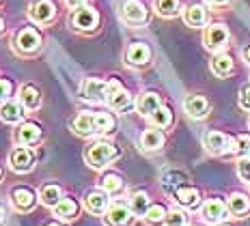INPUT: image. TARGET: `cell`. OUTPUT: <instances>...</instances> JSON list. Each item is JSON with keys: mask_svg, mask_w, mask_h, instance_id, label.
<instances>
[{"mask_svg": "<svg viewBox=\"0 0 250 226\" xmlns=\"http://www.w3.org/2000/svg\"><path fill=\"white\" fill-rule=\"evenodd\" d=\"M86 162L91 164L93 168H104L106 164H110L112 160H117L119 157V149L114 146L112 143H106V140H97V143H93L91 146L86 149Z\"/></svg>", "mask_w": 250, "mask_h": 226, "instance_id": "obj_1", "label": "cell"}, {"mask_svg": "<svg viewBox=\"0 0 250 226\" xmlns=\"http://www.w3.org/2000/svg\"><path fill=\"white\" fill-rule=\"evenodd\" d=\"M203 144L213 155H222L227 151L235 153V138H229V136L220 134V131H207L205 138H203Z\"/></svg>", "mask_w": 250, "mask_h": 226, "instance_id": "obj_2", "label": "cell"}, {"mask_svg": "<svg viewBox=\"0 0 250 226\" xmlns=\"http://www.w3.org/2000/svg\"><path fill=\"white\" fill-rule=\"evenodd\" d=\"M80 95L88 102H106L108 99V82L97 80V78H86L82 82Z\"/></svg>", "mask_w": 250, "mask_h": 226, "instance_id": "obj_3", "label": "cell"}, {"mask_svg": "<svg viewBox=\"0 0 250 226\" xmlns=\"http://www.w3.org/2000/svg\"><path fill=\"white\" fill-rule=\"evenodd\" d=\"M41 48V35L35 28H24L15 35V50L30 54V52Z\"/></svg>", "mask_w": 250, "mask_h": 226, "instance_id": "obj_4", "label": "cell"}, {"mask_svg": "<svg viewBox=\"0 0 250 226\" xmlns=\"http://www.w3.org/2000/svg\"><path fill=\"white\" fill-rule=\"evenodd\" d=\"M203 41H205V48L207 50L216 52V50L225 48V45L229 43V30L222 24H213V26H209V28L205 30Z\"/></svg>", "mask_w": 250, "mask_h": 226, "instance_id": "obj_5", "label": "cell"}, {"mask_svg": "<svg viewBox=\"0 0 250 226\" xmlns=\"http://www.w3.org/2000/svg\"><path fill=\"white\" fill-rule=\"evenodd\" d=\"M54 13H56V9H54V4H52L50 0H33V2H30V9H28L30 20L37 22V24L52 22Z\"/></svg>", "mask_w": 250, "mask_h": 226, "instance_id": "obj_6", "label": "cell"}, {"mask_svg": "<svg viewBox=\"0 0 250 226\" xmlns=\"http://www.w3.org/2000/svg\"><path fill=\"white\" fill-rule=\"evenodd\" d=\"M121 13H123V20L127 24L147 22V9H145V4L140 2V0H125Z\"/></svg>", "mask_w": 250, "mask_h": 226, "instance_id": "obj_7", "label": "cell"}, {"mask_svg": "<svg viewBox=\"0 0 250 226\" xmlns=\"http://www.w3.org/2000/svg\"><path fill=\"white\" fill-rule=\"evenodd\" d=\"M104 222L106 226H127L132 222V209H127L125 205H112L106 211Z\"/></svg>", "mask_w": 250, "mask_h": 226, "instance_id": "obj_8", "label": "cell"}, {"mask_svg": "<svg viewBox=\"0 0 250 226\" xmlns=\"http://www.w3.org/2000/svg\"><path fill=\"white\" fill-rule=\"evenodd\" d=\"M125 59H127V62H129V65H134V67L147 65V62L151 61V48L147 43H143V41H136V43H132L127 48Z\"/></svg>", "mask_w": 250, "mask_h": 226, "instance_id": "obj_9", "label": "cell"}, {"mask_svg": "<svg viewBox=\"0 0 250 226\" xmlns=\"http://www.w3.org/2000/svg\"><path fill=\"white\" fill-rule=\"evenodd\" d=\"M35 164V153L30 149H24V146H18V149L11 153V168L15 172H28Z\"/></svg>", "mask_w": 250, "mask_h": 226, "instance_id": "obj_10", "label": "cell"}, {"mask_svg": "<svg viewBox=\"0 0 250 226\" xmlns=\"http://www.w3.org/2000/svg\"><path fill=\"white\" fill-rule=\"evenodd\" d=\"M11 201L18 211H30L35 207V203H37V196H35V192L30 187H15L11 192Z\"/></svg>", "mask_w": 250, "mask_h": 226, "instance_id": "obj_11", "label": "cell"}, {"mask_svg": "<svg viewBox=\"0 0 250 226\" xmlns=\"http://www.w3.org/2000/svg\"><path fill=\"white\" fill-rule=\"evenodd\" d=\"M100 22V13L95 9H86V7H80L78 11L74 13V26L78 30H93Z\"/></svg>", "mask_w": 250, "mask_h": 226, "instance_id": "obj_12", "label": "cell"}, {"mask_svg": "<svg viewBox=\"0 0 250 226\" xmlns=\"http://www.w3.org/2000/svg\"><path fill=\"white\" fill-rule=\"evenodd\" d=\"M227 211L229 207L222 201H218V198H209L205 205H203V218L207 220V222H220V220L227 218Z\"/></svg>", "mask_w": 250, "mask_h": 226, "instance_id": "obj_13", "label": "cell"}, {"mask_svg": "<svg viewBox=\"0 0 250 226\" xmlns=\"http://www.w3.org/2000/svg\"><path fill=\"white\" fill-rule=\"evenodd\" d=\"M184 110L192 119H203L209 112V103H207V99L203 95H188L184 102Z\"/></svg>", "mask_w": 250, "mask_h": 226, "instance_id": "obj_14", "label": "cell"}, {"mask_svg": "<svg viewBox=\"0 0 250 226\" xmlns=\"http://www.w3.org/2000/svg\"><path fill=\"white\" fill-rule=\"evenodd\" d=\"M175 201L181 205V207H188V209H194L199 207L201 203V192L196 187H188V185H181L179 190L175 192Z\"/></svg>", "mask_w": 250, "mask_h": 226, "instance_id": "obj_15", "label": "cell"}, {"mask_svg": "<svg viewBox=\"0 0 250 226\" xmlns=\"http://www.w3.org/2000/svg\"><path fill=\"white\" fill-rule=\"evenodd\" d=\"M84 205L91 213L102 215L108 211V192H88L84 198Z\"/></svg>", "mask_w": 250, "mask_h": 226, "instance_id": "obj_16", "label": "cell"}, {"mask_svg": "<svg viewBox=\"0 0 250 226\" xmlns=\"http://www.w3.org/2000/svg\"><path fill=\"white\" fill-rule=\"evenodd\" d=\"M39 138H41V127L35 123H24L15 131V140L20 144H35Z\"/></svg>", "mask_w": 250, "mask_h": 226, "instance_id": "obj_17", "label": "cell"}, {"mask_svg": "<svg viewBox=\"0 0 250 226\" xmlns=\"http://www.w3.org/2000/svg\"><path fill=\"white\" fill-rule=\"evenodd\" d=\"M164 144V134L160 129H145L140 134V146L145 151H158Z\"/></svg>", "mask_w": 250, "mask_h": 226, "instance_id": "obj_18", "label": "cell"}, {"mask_svg": "<svg viewBox=\"0 0 250 226\" xmlns=\"http://www.w3.org/2000/svg\"><path fill=\"white\" fill-rule=\"evenodd\" d=\"M160 106H162V99H160L158 93H145V95H140V99H138V112L143 114V117H151Z\"/></svg>", "mask_w": 250, "mask_h": 226, "instance_id": "obj_19", "label": "cell"}, {"mask_svg": "<svg viewBox=\"0 0 250 226\" xmlns=\"http://www.w3.org/2000/svg\"><path fill=\"white\" fill-rule=\"evenodd\" d=\"M184 20L188 26H194V28H199L207 22V11L205 7H201V4H190V7H186L184 11Z\"/></svg>", "mask_w": 250, "mask_h": 226, "instance_id": "obj_20", "label": "cell"}, {"mask_svg": "<svg viewBox=\"0 0 250 226\" xmlns=\"http://www.w3.org/2000/svg\"><path fill=\"white\" fill-rule=\"evenodd\" d=\"M74 131L80 136H91L95 134V117L88 112H80L74 119Z\"/></svg>", "mask_w": 250, "mask_h": 226, "instance_id": "obj_21", "label": "cell"}, {"mask_svg": "<svg viewBox=\"0 0 250 226\" xmlns=\"http://www.w3.org/2000/svg\"><path fill=\"white\" fill-rule=\"evenodd\" d=\"M108 106H110L112 110H127L129 106H132V95H129L125 88L119 86L117 91H112L110 95H108Z\"/></svg>", "mask_w": 250, "mask_h": 226, "instance_id": "obj_22", "label": "cell"}, {"mask_svg": "<svg viewBox=\"0 0 250 226\" xmlns=\"http://www.w3.org/2000/svg\"><path fill=\"white\" fill-rule=\"evenodd\" d=\"M52 209H54V213L59 215V218H62V220H71V218H76L78 215V203L74 201V198H69V196L61 198V201L56 203Z\"/></svg>", "mask_w": 250, "mask_h": 226, "instance_id": "obj_23", "label": "cell"}, {"mask_svg": "<svg viewBox=\"0 0 250 226\" xmlns=\"http://www.w3.org/2000/svg\"><path fill=\"white\" fill-rule=\"evenodd\" d=\"M24 117V110L18 102H4L0 106V119L7 121V123H18Z\"/></svg>", "mask_w": 250, "mask_h": 226, "instance_id": "obj_24", "label": "cell"}, {"mask_svg": "<svg viewBox=\"0 0 250 226\" xmlns=\"http://www.w3.org/2000/svg\"><path fill=\"white\" fill-rule=\"evenodd\" d=\"M184 183H186V175H184V172L170 170V172H166V175L162 177V190L166 194H175L181 185H184Z\"/></svg>", "mask_w": 250, "mask_h": 226, "instance_id": "obj_25", "label": "cell"}, {"mask_svg": "<svg viewBox=\"0 0 250 226\" xmlns=\"http://www.w3.org/2000/svg\"><path fill=\"white\" fill-rule=\"evenodd\" d=\"M61 198H62L61 196V187L56 185V183H45V185L41 187V192H39V201L43 205H48V207H54Z\"/></svg>", "mask_w": 250, "mask_h": 226, "instance_id": "obj_26", "label": "cell"}, {"mask_svg": "<svg viewBox=\"0 0 250 226\" xmlns=\"http://www.w3.org/2000/svg\"><path fill=\"white\" fill-rule=\"evenodd\" d=\"M20 99H22V106L26 110H37L39 108V103H41V95H39V91L35 86H24L22 88V95H20Z\"/></svg>", "mask_w": 250, "mask_h": 226, "instance_id": "obj_27", "label": "cell"}, {"mask_svg": "<svg viewBox=\"0 0 250 226\" xmlns=\"http://www.w3.org/2000/svg\"><path fill=\"white\" fill-rule=\"evenodd\" d=\"M211 71L216 73V76H220V78L229 76V73L233 71V61H231V56H227V54H218L216 59L211 61Z\"/></svg>", "mask_w": 250, "mask_h": 226, "instance_id": "obj_28", "label": "cell"}, {"mask_svg": "<svg viewBox=\"0 0 250 226\" xmlns=\"http://www.w3.org/2000/svg\"><path fill=\"white\" fill-rule=\"evenodd\" d=\"M93 117H95V131H97V134H108V131H114L117 121H114V117L110 112H95Z\"/></svg>", "mask_w": 250, "mask_h": 226, "instance_id": "obj_29", "label": "cell"}, {"mask_svg": "<svg viewBox=\"0 0 250 226\" xmlns=\"http://www.w3.org/2000/svg\"><path fill=\"white\" fill-rule=\"evenodd\" d=\"M227 207H229V211H231L233 215H237L239 218V215H244L250 209V203H248V198L244 196V194H233V196L229 198Z\"/></svg>", "mask_w": 250, "mask_h": 226, "instance_id": "obj_30", "label": "cell"}, {"mask_svg": "<svg viewBox=\"0 0 250 226\" xmlns=\"http://www.w3.org/2000/svg\"><path fill=\"white\" fill-rule=\"evenodd\" d=\"M102 190L108 192V194H117L123 190V179L119 175H114V172H108V175H104L102 179Z\"/></svg>", "mask_w": 250, "mask_h": 226, "instance_id": "obj_31", "label": "cell"}, {"mask_svg": "<svg viewBox=\"0 0 250 226\" xmlns=\"http://www.w3.org/2000/svg\"><path fill=\"white\" fill-rule=\"evenodd\" d=\"M155 11L162 18H173L179 13V0H155Z\"/></svg>", "mask_w": 250, "mask_h": 226, "instance_id": "obj_32", "label": "cell"}, {"mask_svg": "<svg viewBox=\"0 0 250 226\" xmlns=\"http://www.w3.org/2000/svg\"><path fill=\"white\" fill-rule=\"evenodd\" d=\"M151 121H153L155 127H162L164 129V127H168V125L173 123V112H170V108L160 106L153 114H151Z\"/></svg>", "mask_w": 250, "mask_h": 226, "instance_id": "obj_33", "label": "cell"}, {"mask_svg": "<svg viewBox=\"0 0 250 226\" xmlns=\"http://www.w3.org/2000/svg\"><path fill=\"white\" fill-rule=\"evenodd\" d=\"M149 207H151V205H149V196L145 192H136L132 196V211L136 215H145Z\"/></svg>", "mask_w": 250, "mask_h": 226, "instance_id": "obj_34", "label": "cell"}, {"mask_svg": "<svg viewBox=\"0 0 250 226\" xmlns=\"http://www.w3.org/2000/svg\"><path fill=\"white\" fill-rule=\"evenodd\" d=\"M145 220H147L149 224H162L164 220H166V209L162 207V205H153V207H149L147 209V213L143 215Z\"/></svg>", "mask_w": 250, "mask_h": 226, "instance_id": "obj_35", "label": "cell"}, {"mask_svg": "<svg viewBox=\"0 0 250 226\" xmlns=\"http://www.w3.org/2000/svg\"><path fill=\"white\" fill-rule=\"evenodd\" d=\"M235 153L242 155V157L250 155V136L248 134H242L235 138Z\"/></svg>", "mask_w": 250, "mask_h": 226, "instance_id": "obj_36", "label": "cell"}, {"mask_svg": "<svg viewBox=\"0 0 250 226\" xmlns=\"http://www.w3.org/2000/svg\"><path fill=\"white\" fill-rule=\"evenodd\" d=\"M164 226H186V215L181 211H170L166 213Z\"/></svg>", "mask_w": 250, "mask_h": 226, "instance_id": "obj_37", "label": "cell"}, {"mask_svg": "<svg viewBox=\"0 0 250 226\" xmlns=\"http://www.w3.org/2000/svg\"><path fill=\"white\" fill-rule=\"evenodd\" d=\"M237 175L242 181H250V157H242V160L237 162Z\"/></svg>", "mask_w": 250, "mask_h": 226, "instance_id": "obj_38", "label": "cell"}, {"mask_svg": "<svg viewBox=\"0 0 250 226\" xmlns=\"http://www.w3.org/2000/svg\"><path fill=\"white\" fill-rule=\"evenodd\" d=\"M11 91H13L11 80H7V78H0V102H4V99L11 97Z\"/></svg>", "mask_w": 250, "mask_h": 226, "instance_id": "obj_39", "label": "cell"}, {"mask_svg": "<svg viewBox=\"0 0 250 226\" xmlns=\"http://www.w3.org/2000/svg\"><path fill=\"white\" fill-rule=\"evenodd\" d=\"M239 106L250 112V84L242 86V91H239Z\"/></svg>", "mask_w": 250, "mask_h": 226, "instance_id": "obj_40", "label": "cell"}, {"mask_svg": "<svg viewBox=\"0 0 250 226\" xmlns=\"http://www.w3.org/2000/svg\"><path fill=\"white\" fill-rule=\"evenodd\" d=\"M84 2H86V0H67V4H69V7H74V9L84 7Z\"/></svg>", "mask_w": 250, "mask_h": 226, "instance_id": "obj_41", "label": "cell"}, {"mask_svg": "<svg viewBox=\"0 0 250 226\" xmlns=\"http://www.w3.org/2000/svg\"><path fill=\"white\" fill-rule=\"evenodd\" d=\"M207 2H209L211 7H225V4L229 2V0H207Z\"/></svg>", "mask_w": 250, "mask_h": 226, "instance_id": "obj_42", "label": "cell"}, {"mask_svg": "<svg viewBox=\"0 0 250 226\" xmlns=\"http://www.w3.org/2000/svg\"><path fill=\"white\" fill-rule=\"evenodd\" d=\"M4 224H7V211L0 207V226H4Z\"/></svg>", "mask_w": 250, "mask_h": 226, "instance_id": "obj_43", "label": "cell"}, {"mask_svg": "<svg viewBox=\"0 0 250 226\" xmlns=\"http://www.w3.org/2000/svg\"><path fill=\"white\" fill-rule=\"evenodd\" d=\"M244 59H246V62H248V65H250V45H248V48H246V50H244Z\"/></svg>", "mask_w": 250, "mask_h": 226, "instance_id": "obj_44", "label": "cell"}, {"mask_svg": "<svg viewBox=\"0 0 250 226\" xmlns=\"http://www.w3.org/2000/svg\"><path fill=\"white\" fill-rule=\"evenodd\" d=\"M2 30H4V22H2V18H0V35H2Z\"/></svg>", "mask_w": 250, "mask_h": 226, "instance_id": "obj_45", "label": "cell"}, {"mask_svg": "<svg viewBox=\"0 0 250 226\" xmlns=\"http://www.w3.org/2000/svg\"><path fill=\"white\" fill-rule=\"evenodd\" d=\"M218 226H231V224H227V222H222V224H218Z\"/></svg>", "mask_w": 250, "mask_h": 226, "instance_id": "obj_46", "label": "cell"}, {"mask_svg": "<svg viewBox=\"0 0 250 226\" xmlns=\"http://www.w3.org/2000/svg\"><path fill=\"white\" fill-rule=\"evenodd\" d=\"M48 226H61V224H54V222H52V224H48Z\"/></svg>", "mask_w": 250, "mask_h": 226, "instance_id": "obj_47", "label": "cell"}, {"mask_svg": "<svg viewBox=\"0 0 250 226\" xmlns=\"http://www.w3.org/2000/svg\"><path fill=\"white\" fill-rule=\"evenodd\" d=\"M0 177H2V170H0Z\"/></svg>", "mask_w": 250, "mask_h": 226, "instance_id": "obj_48", "label": "cell"}]
</instances>
